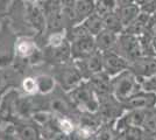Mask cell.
I'll use <instances>...</instances> for the list:
<instances>
[{
	"label": "cell",
	"mask_w": 156,
	"mask_h": 140,
	"mask_svg": "<svg viewBox=\"0 0 156 140\" xmlns=\"http://www.w3.org/2000/svg\"><path fill=\"white\" fill-rule=\"evenodd\" d=\"M65 33L71 46V56L73 61L85 59L97 52L94 36L87 33L80 23L69 27Z\"/></svg>",
	"instance_id": "cell-1"
},
{
	"label": "cell",
	"mask_w": 156,
	"mask_h": 140,
	"mask_svg": "<svg viewBox=\"0 0 156 140\" xmlns=\"http://www.w3.org/2000/svg\"><path fill=\"white\" fill-rule=\"evenodd\" d=\"M142 90V82L129 69L111 77V92L120 103H124Z\"/></svg>",
	"instance_id": "cell-2"
},
{
	"label": "cell",
	"mask_w": 156,
	"mask_h": 140,
	"mask_svg": "<svg viewBox=\"0 0 156 140\" xmlns=\"http://www.w3.org/2000/svg\"><path fill=\"white\" fill-rule=\"evenodd\" d=\"M66 95L79 112H83V113L98 112L99 98L93 91L87 80H84L78 87H76L72 91Z\"/></svg>",
	"instance_id": "cell-3"
},
{
	"label": "cell",
	"mask_w": 156,
	"mask_h": 140,
	"mask_svg": "<svg viewBox=\"0 0 156 140\" xmlns=\"http://www.w3.org/2000/svg\"><path fill=\"white\" fill-rule=\"evenodd\" d=\"M52 77L56 81L57 87L65 93L72 91L75 88L78 87L84 81L82 74L78 70L77 66L75 64L73 61L66 62L63 64L54 66Z\"/></svg>",
	"instance_id": "cell-4"
},
{
	"label": "cell",
	"mask_w": 156,
	"mask_h": 140,
	"mask_svg": "<svg viewBox=\"0 0 156 140\" xmlns=\"http://www.w3.org/2000/svg\"><path fill=\"white\" fill-rule=\"evenodd\" d=\"M114 52L124 56L126 60L129 61V63L135 61L142 56L140 38L132 34L121 33L118 38V45Z\"/></svg>",
	"instance_id": "cell-5"
},
{
	"label": "cell",
	"mask_w": 156,
	"mask_h": 140,
	"mask_svg": "<svg viewBox=\"0 0 156 140\" xmlns=\"http://www.w3.org/2000/svg\"><path fill=\"white\" fill-rule=\"evenodd\" d=\"M124 113L125 109L122 103L115 99L112 93L104 97H99L98 114L100 116L104 123H114Z\"/></svg>",
	"instance_id": "cell-6"
},
{
	"label": "cell",
	"mask_w": 156,
	"mask_h": 140,
	"mask_svg": "<svg viewBox=\"0 0 156 140\" xmlns=\"http://www.w3.org/2000/svg\"><path fill=\"white\" fill-rule=\"evenodd\" d=\"M103 55V69L110 77H114L122 73L125 70L129 69V61H127L124 56L118 54L114 50L104 52Z\"/></svg>",
	"instance_id": "cell-7"
},
{
	"label": "cell",
	"mask_w": 156,
	"mask_h": 140,
	"mask_svg": "<svg viewBox=\"0 0 156 140\" xmlns=\"http://www.w3.org/2000/svg\"><path fill=\"white\" fill-rule=\"evenodd\" d=\"M73 62L77 66L78 70L80 71L84 80H89L93 75L104 71V69H103V55H101V52H98V50L85 59L73 61Z\"/></svg>",
	"instance_id": "cell-8"
},
{
	"label": "cell",
	"mask_w": 156,
	"mask_h": 140,
	"mask_svg": "<svg viewBox=\"0 0 156 140\" xmlns=\"http://www.w3.org/2000/svg\"><path fill=\"white\" fill-rule=\"evenodd\" d=\"M125 111L129 110H155L156 93L141 90L122 103Z\"/></svg>",
	"instance_id": "cell-9"
},
{
	"label": "cell",
	"mask_w": 156,
	"mask_h": 140,
	"mask_svg": "<svg viewBox=\"0 0 156 140\" xmlns=\"http://www.w3.org/2000/svg\"><path fill=\"white\" fill-rule=\"evenodd\" d=\"M129 70L142 82L156 74V56H141L129 63Z\"/></svg>",
	"instance_id": "cell-10"
},
{
	"label": "cell",
	"mask_w": 156,
	"mask_h": 140,
	"mask_svg": "<svg viewBox=\"0 0 156 140\" xmlns=\"http://www.w3.org/2000/svg\"><path fill=\"white\" fill-rule=\"evenodd\" d=\"M43 56L47 61L54 63V66L56 64H63L66 62H70L72 60L71 56V46L68 39L57 47H49L47 46L44 52H43Z\"/></svg>",
	"instance_id": "cell-11"
},
{
	"label": "cell",
	"mask_w": 156,
	"mask_h": 140,
	"mask_svg": "<svg viewBox=\"0 0 156 140\" xmlns=\"http://www.w3.org/2000/svg\"><path fill=\"white\" fill-rule=\"evenodd\" d=\"M51 95V98L48 103V107H49L48 110H50L52 113H55L58 117H68L72 119L73 112L78 110L72 104L70 98H64L61 95H54V92Z\"/></svg>",
	"instance_id": "cell-12"
},
{
	"label": "cell",
	"mask_w": 156,
	"mask_h": 140,
	"mask_svg": "<svg viewBox=\"0 0 156 140\" xmlns=\"http://www.w3.org/2000/svg\"><path fill=\"white\" fill-rule=\"evenodd\" d=\"M25 15H26V21L29 26H32L39 34H42L46 32V16L40 8L39 4L34 2H28L25 8Z\"/></svg>",
	"instance_id": "cell-13"
},
{
	"label": "cell",
	"mask_w": 156,
	"mask_h": 140,
	"mask_svg": "<svg viewBox=\"0 0 156 140\" xmlns=\"http://www.w3.org/2000/svg\"><path fill=\"white\" fill-rule=\"evenodd\" d=\"M87 81L93 89V91L98 96V98L112 93L111 92V77L105 71L93 75Z\"/></svg>",
	"instance_id": "cell-14"
},
{
	"label": "cell",
	"mask_w": 156,
	"mask_h": 140,
	"mask_svg": "<svg viewBox=\"0 0 156 140\" xmlns=\"http://www.w3.org/2000/svg\"><path fill=\"white\" fill-rule=\"evenodd\" d=\"M140 13H141V8L135 2H128V4H125V5L118 7L117 14L119 15V19L124 26V31L126 27H128L140 15Z\"/></svg>",
	"instance_id": "cell-15"
},
{
	"label": "cell",
	"mask_w": 156,
	"mask_h": 140,
	"mask_svg": "<svg viewBox=\"0 0 156 140\" xmlns=\"http://www.w3.org/2000/svg\"><path fill=\"white\" fill-rule=\"evenodd\" d=\"M118 38L119 35L110 32V31H101L97 36H94L96 40V46H97L98 52H111V50H115L118 45Z\"/></svg>",
	"instance_id": "cell-16"
},
{
	"label": "cell",
	"mask_w": 156,
	"mask_h": 140,
	"mask_svg": "<svg viewBox=\"0 0 156 140\" xmlns=\"http://www.w3.org/2000/svg\"><path fill=\"white\" fill-rule=\"evenodd\" d=\"M13 110L14 112L21 118H29L30 119L33 112L35 111L32 96H25V97L18 96L14 100Z\"/></svg>",
	"instance_id": "cell-17"
},
{
	"label": "cell",
	"mask_w": 156,
	"mask_h": 140,
	"mask_svg": "<svg viewBox=\"0 0 156 140\" xmlns=\"http://www.w3.org/2000/svg\"><path fill=\"white\" fill-rule=\"evenodd\" d=\"M149 18L150 14L144 13L141 11L140 15L137 16L135 20L133 21L128 27H126L124 31V33L132 34L135 36H141L148 28V23H149Z\"/></svg>",
	"instance_id": "cell-18"
},
{
	"label": "cell",
	"mask_w": 156,
	"mask_h": 140,
	"mask_svg": "<svg viewBox=\"0 0 156 140\" xmlns=\"http://www.w3.org/2000/svg\"><path fill=\"white\" fill-rule=\"evenodd\" d=\"M36 84H37V93L42 96H48L55 92L57 83L52 75H47V74H41L37 75L36 77Z\"/></svg>",
	"instance_id": "cell-19"
},
{
	"label": "cell",
	"mask_w": 156,
	"mask_h": 140,
	"mask_svg": "<svg viewBox=\"0 0 156 140\" xmlns=\"http://www.w3.org/2000/svg\"><path fill=\"white\" fill-rule=\"evenodd\" d=\"M58 116L52 113L50 110H35L33 112L30 119L32 121L40 128H44L48 127L55 123V120Z\"/></svg>",
	"instance_id": "cell-20"
},
{
	"label": "cell",
	"mask_w": 156,
	"mask_h": 140,
	"mask_svg": "<svg viewBox=\"0 0 156 140\" xmlns=\"http://www.w3.org/2000/svg\"><path fill=\"white\" fill-rule=\"evenodd\" d=\"M84 29L92 36H97L101 31H104V21L103 16L97 14L96 12L92 13L89 18H86L82 23Z\"/></svg>",
	"instance_id": "cell-21"
},
{
	"label": "cell",
	"mask_w": 156,
	"mask_h": 140,
	"mask_svg": "<svg viewBox=\"0 0 156 140\" xmlns=\"http://www.w3.org/2000/svg\"><path fill=\"white\" fill-rule=\"evenodd\" d=\"M37 50V47L32 39L20 38L15 43V54L21 59H29Z\"/></svg>",
	"instance_id": "cell-22"
},
{
	"label": "cell",
	"mask_w": 156,
	"mask_h": 140,
	"mask_svg": "<svg viewBox=\"0 0 156 140\" xmlns=\"http://www.w3.org/2000/svg\"><path fill=\"white\" fill-rule=\"evenodd\" d=\"M16 135L20 140H41V131L34 123L16 125Z\"/></svg>",
	"instance_id": "cell-23"
},
{
	"label": "cell",
	"mask_w": 156,
	"mask_h": 140,
	"mask_svg": "<svg viewBox=\"0 0 156 140\" xmlns=\"http://www.w3.org/2000/svg\"><path fill=\"white\" fill-rule=\"evenodd\" d=\"M103 21H104V29H106V31H110V32L118 34V35L124 33V26L119 19V15L117 14V12L104 15Z\"/></svg>",
	"instance_id": "cell-24"
},
{
	"label": "cell",
	"mask_w": 156,
	"mask_h": 140,
	"mask_svg": "<svg viewBox=\"0 0 156 140\" xmlns=\"http://www.w3.org/2000/svg\"><path fill=\"white\" fill-rule=\"evenodd\" d=\"M118 7V0H94V12L101 16L117 12Z\"/></svg>",
	"instance_id": "cell-25"
},
{
	"label": "cell",
	"mask_w": 156,
	"mask_h": 140,
	"mask_svg": "<svg viewBox=\"0 0 156 140\" xmlns=\"http://www.w3.org/2000/svg\"><path fill=\"white\" fill-rule=\"evenodd\" d=\"M117 132L113 127V123H104L93 134L92 140H113Z\"/></svg>",
	"instance_id": "cell-26"
},
{
	"label": "cell",
	"mask_w": 156,
	"mask_h": 140,
	"mask_svg": "<svg viewBox=\"0 0 156 140\" xmlns=\"http://www.w3.org/2000/svg\"><path fill=\"white\" fill-rule=\"evenodd\" d=\"M76 124L72 121L71 118L68 117H57V127L59 131H62L63 133L71 135L73 131L76 130Z\"/></svg>",
	"instance_id": "cell-27"
},
{
	"label": "cell",
	"mask_w": 156,
	"mask_h": 140,
	"mask_svg": "<svg viewBox=\"0 0 156 140\" xmlns=\"http://www.w3.org/2000/svg\"><path fill=\"white\" fill-rule=\"evenodd\" d=\"M21 89L26 93L27 96H34L37 93V84H36V78L28 76L25 77L21 82Z\"/></svg>",
	"instance_id": "cell-28"
},
{
	"label": "cell",
	"mask_w": 156,
	"mask_h": 140,
	"mask_svg": "<svg viewBox=\"0 0 156 140\" xmlns=\"http://www.w3.org/2000/svg\"><path fill=\"white\" fill-rule=\"evenodd\" d=\"M124 134L127 140H143L148 134L144 132L142 127L129 126L124 131Z\"/></svg>",
	"instance_id": "cell-29"
},
{
	"label": "cell",
	"mask_w": 156,
	"mask_h": 140,
	"mask_svg": "<svg viewBox=\"0 0 156 140\" xmlns=\"http://www.w3.org/2000/svg\"><path fill=\"white\" fill-rule=\"evenodd\" d=\"M65 40H66V33H65V31L50 33L49 36H48V45H47V46H49V47L61 46Z\"/></svg>",
	"instance_id": "cell-30"
},
{
	"label": "cell",
	"mask_w": 156,
	"mask_h": 140,
	"mask_svg": "<svg viewBox=\"0 0 156 140\" xmlns=\"http://www.w3.org/2000/svg\"><path fill=\"white\" fill-rule=\"evenodd\" d=\"M142 90L156 93V74L147 80L142 81Z\"/></svg>",
	"instance_id": "cell-31"
},
{
	"label": "cell",
	"mask_w": 156,
	"mask_h": 140,
	"mask_svg": "<svg viewBox=\"0 0 156 140\" xmlns=\"http://www.w3.org/2000/svg\"><path fill=\"white\" fill-rule=\"evenodd\" d=\"M147 32H148L153 38L156 36V12H154L153 14H150L149 23H148Z\"/></svg>",
	"instance_id": "cell-32"
},
{
	"label": "cell",
	"mask_w": 156,
	"mask_h": 140,
	"mask_svg": "<svg viewBox=\"0 0 156 140\" xmlns=\"http://www.w3.org/2000/svg\"><path fill=\"white\" fill-rule=\"evenodd\" d=\"M13 62V56L7 54H0V68L8 67Z\"/></svg>",
	"instance_id": "cell-33"
},
{
	"label": "cell",
	"mask_w": 156,
	"mask_h": 140,
	"mask_svg": "<svg viewBox=\"0 0 156 140\" xmlns=\"http://www.w3.org/2000/svg\"><path fill=\"white\" fill-rule=\"evenodd\" d=\"M59 1L62 4L63 9H69V8H72V7L75 6V4H76L77 0H59Z\"/></svg>",
	"instance_id": "cell-34"
},
{
	"label": "cell",
	"mask_w": 156,
	"mask_h": 140,
	"mask_svg": "<svg viewBox=\"0 0 156 140\" xmlns=\"http://www.w3.org/2000/svg\"><path fill=\"white\" fill-rule=\"evenodd\" d=\"M0 140H20L16 133H7L0 135Z\"/></svg>",
	"instance_id": "cell-35"
},
{
	"label": "cell",
	"mask_w": 156,
	"mask_h": 140,
	"mask_svg": "<svg viewBox=\"0 0 156 140\" xmlns=\"http://www.w3.org/2000/svg\"><path fill=\"white\" fill-rule=\"evenodd\" d=\"M113 140H127V139H126V137H125L124 132H120V133H117V135L114 137Z\"/></svg>",
	"instance_id": "cell-36"
},
{
	"label": "cell",
	"mask_w": 156,
	"mask_h": 140,
	"mask_svg": "<svg viewBox=\"0 0 156 140\" xmlns=\"http://www.w3.org/2000/svg\"><path fill=\"white\" fill-rule=\"evenodd\" d=\"M143 140H156V137L155 135H147Z\"/></svg>",
	"instance_id": "cell-37"
},
{
	"label": "cell",
	"mask_w": 156,
	"mask_h": 140,
	"mask_svg": "<svg viewBox=\"0 0 156 140\" xmlns=\"http://www.w3.org/2000/svg\"><path fill=\"white\" fill-rule=\"evenodd\" d=\"M4 88V77L0 75V90Z\"/></svg>",
	"instance_id": "cell-38"
},
{
	"label": "cell",
	"mask_w": 156,
	"mask_h": 140,
	"mask_svg": "<svg viewBox=\"0 0 156 140\" xmlns=\"http://www.w3.org/2000/svg\"><path fill=\"white\" fill-rule=\"evenodd\" d=\"M91 1H94V0H91Z\"/></svg>",
	"instance_id": "cell-39"
},
{
	"label": "cell",
	"mask_w": 156,
	"mask_h": 140,
	"mask_svg": "<svg viewBox=\"0 0 156 140\" xmlns=\"http://www.w3.org/2000/svg\"><path fill=\"white\" fill-rule=\"evenodd\" d=\"M155 111H156V107H155Z\"/></svg>",
	"instance_id": "cell-40"
},
{
	"label": "cell",
	"mask_w": 156,
	"mask_h": 140,
	"mask_svg": "<svg viewBox=\"0 0 156 140\" xmlns=\"http://www.w3.org/2000/svg\"><path fill=\"white\" fill-rule=\"evenodd\" d=\"M0 26H1V23H0Z\"/></svg>",
	"instance_id": "cell-41"
},
{
	"label": "cell",
	"mask_w": 156,
	"mask_h": 140,
	"mask_svg": "<svg viewBox=\"0 0 156 140\" xmlns=\"http://www.w3.org/2000/svg\"><path fill=\"white\" fill-rule=\"evenodd\" d=\"M155 56H156V55H155Z\"/></svg>",
	"instance_id": "cell-42"
}]
</instances>
